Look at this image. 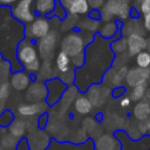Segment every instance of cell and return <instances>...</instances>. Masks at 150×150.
Segmentation results:
<instances>
[{"instance_id": "1", "label": "cell", "mask_w": 150, "mask_h": 150, "mask_svg": "<svg viewBox=\"0 0 150 150\" xmlns=\"http://www.w3.org/2000/svg\"><path fill=\"white\" fill-rule=\"evenodd\" d=\"M16 59L29 73H35L40 69L41 64L39 60V53L30 39H25L20 41L16 49Z\"/></svg>"}, {"instance_id": "2", "label": "cell", "mask_w": 150, "mask_h": 150, "mask_svg": "<svg viewBox=\"0 0 150 150\" xmlns=\"http://www.w3.org/2000/svg\"><path fill=\"white\" fill-rule=\"evenodd\" d=\"M130 7L129 2L124 0H107L101 11V18L105 21L112 19V16H118L120 19H125L129 14Z\"/></svg>"}, {"instance_id": "3", "label": "cell", "mask_w": 150, "mask_h": 150, "mask_svg": "<svg viewBox=\"0 0 150 150\" xmlns=\"http://www.w3.org/2000/svg\"><path fill=\"white\" fill-rule=\"evenodd\" d=\"M33 2L34 0H18L12 8L13 18L26 25L33 22L36 19L33 11Z\"/></svg>"}, {"instance_id": "4", "label": "cell", "mask_w": 150, "mask_h": 150, "mask_svg": "<svg viewBox=\"0 0 150 150\" xmlns=\"http://www.w3.org/2000/svg\"><path fill=\"white\" fill-rule=\"evenodd\" d=\"M83 49H84V40L81 35L76 33L66 35L61 42V52L66 53L69 57L83 53Z\"/></svg>"}, {"instance_id": "5", "label": "cell", "mask_w": 150, "mask_h": 150, "mask_svg": "<svg viewBox=\"0 0 150 150\" xmlns=\"http://www.w3.org/2000/svg\"><path fill=\"white\" fill-rule=\"evenodd\" d=\"M49 33H50V23L43 16L36 18L33 22L27 25V28H26L27 39H30V40L32 39L40 40L46 35H48Z\"/></svg>"}, {"instance_id": "6", "label": "cell", "mask_w": 150, "mask_h": 150, "mask_svg": "<svg viewBox=\"0 0 150 150\" xmlns=\"http://www.w3.org/2000/svg\"><path fill=\"white\" fill-rule=\"evenodd\" d=\"M46 87H47V90H48V95H47L46 100H47L48 104H54L62 96L67 86L60 80L52 79V80H48L46 82Z\"/></svg>"}, {"instance_id": "7", "label": "cell", "mask_w": 150, "mask_h": 150, "mask_svg": "<svg viewBox=\"0 0 150 150\" xmlns=\"http://www.w3.org/2000/svg\"><path fill=\"white\" fill-rule=\"evenodd\" d=\"M56 45V36L54 32H50L48 35L39 40V55L47 60L52 56Z\"/></svg>"}, {"instance_id": "8", "label": "cell", "mask_w": 150, "mask_h": 150, "mask_svg": "<svg viewBox=\"0 0 150 150\" xmlns=\"http://www.w3.org/2000/svg\"><path fill=\"white\" fill-rule=\"evenodd\" d=\"M150 77V70L148 69H142V68H136L127 73L125 81L130 87H136L139 84H145L148 79Z\"/></svg>"}, {"instance_id": "9", "label": "cell", "mask_w": 150, "mask_h": 150, "mask_svg": "<svg viewBox=\"0 0 150 150\" xmlns=\"http://www.w3.org/2000/svg\"><path fill=\"white\" fill-rule=\"evenodd\" d=\"M47 104L45 102H38V103H27L21 104L18 107V112L22 117H33L36 115H42L46 112Z\"/></svg>"}, {"instance_id": "10", "label": "cell", "mask_w": 150, "mask_h": 150, "mask_svg": "<svg viewBox=\"0 0 150 150\" xmlns=\"http://www.w3.org/2000/svg\"><path fill=\"white\" fill-rule=\"evenodd\" d=\"M30 150H45L49 145V137L41 130H35L30 132L27 137Z\"/></svg>"}, {"instance_id": "11", "label": "cell", "mask_w": 150, "mask_h": 150, "mask_svg": "<svg viewBox=\"0 0 150 150\" xmlns=\"http://www.w3.org/2000/svg\"><path fill=\"white\" fill-rule=\"evenodd\" d=\"M47 95H48V90L45 84L34 83L30 87H28L26 98L30 103H38V102H42V100L47 98Z\"/></svg>"}, {"instance_id": "12", "label": "cell", "mask_w": 150, "mask_h": 150, "mask_svg": "<svg viewBox=\"0 0 150 150\" xmlns=\"http://www.w3.org/2000/svg\"><path fill=\"white\" fill-rule=\"evenodd\" d=\"M109 90L105 87H100V86H91L88 90V100L90 101L91 105L94 107H100L102 105L108 96Z\"/></svg>"}, {"instance_id": "13", "label": "cell", "mask_w": 150, "mask_h": 150, "mask_svg": "<svg viewBox=\"0 0 150 150\" xmlns=\"http://www.w3.org/2000/svg\"><path fill=\"white\" fill-rule=\"evenodd\" d=\"M146 40L139 34L128 35L127 38V49L130 55H137L146 48Z\"/></svg>"}, {"instance_id": "14", "label": "cell", "mask_w": 150, "mask_h": 150, "mask_svg": "<svg viewBox=\"0 0 150 150\" xmlns=\"http://www.w3.org/2000/svg\"><path fill=\"white\" fill-rule=\"evenodd\" d=\"M120 143L116 137L111 135H101L96 139V149L95 150H117Z\"/></svg>"}, {"instance_id": "15", "label": "cell", "mask_w": 150, "mask_h": 150, "mask_svg": "<svg viewBox=\"0 0 150 150\" xmlns=\"http://www.w3.org/2000/svg\"><path fill=\"white\" fill-rule=\"evenodd\" d=\"M11 86L15 90H25L29 86V76L25 71H16L11 79Z\"/></svg>"}, {"instance_id": "16", "label": "cell", "mask_w": 150, "mask_h": 150, "mask_svg": "<svg viewBox=\"0 0 150 150\" xmlns=\"http://www.w3.org/2000/svg\"><path fill=\"white\" fill-rule=\"evenodd\" d=\"M132 114L136 120L138 121H145L150 117V103L146 101H139L134 107Z\"/></svg>"}, {"instance_id": "17", "label": "cell", "mask_w": 150, "mask_h": 150, "mask_svg": "<svg viewBox=\"0 0 150 150\" xmlns=\"http://www.w3.org/2000/svg\"><path fill=\"white\" fill-rule=\"evenodd\" d=\"M26 130H27L26 129V122L23 120H21V118L14 120L11 123V125L8 127V132L12 136H14L15 138H18V139L23 138V136L26 134Z\"/></svg>"}, {"instance_id": "18", "label": "cell", "mask_w": 150, "mask_h": 150, "mask_svg": "<svg viewBox=\"0 0 150 150\" xmlns=\"http://www.w3.org/2000/svg\"><path fill=\"white\" fill-rule=\"evenodd\" d=\"M74 109L80 115H88L91 111L93 105H91V103L87 96L81 95L74 101Z\"/></svg>"}, {"instance_id": "19", "label": "cell", "mask_w": 150, "mask_h": 150, "mask_svg": "<svg viewBox=\"0 0 150 150\" xmlns=\"http://www.w3.org/2000/svg\"><path fill=\"white\" fill-rule=\"evenodd\" d=\"M56 0H35V12L41 15L52 14L55 8Z\"/></svg>"}, {"instance_id": "20", "label": "cell", "mask_w": 150, "mask_h": 150, "mask_svg": "<svg viewBox=\"0 0 150 150\" xmlns=\"http://www.w3.org/2000/svg\"><path fill=\"white\" fill-rule=\"evenodd\" d=\"M70 57L63 53V52H60L55 59V67L56 69L59 70L60 74H63V73H67L68 70H70Z\"/></svg>"}, {"instance_id": "21", "label": "cell", "mask_w": 150, "mask_h": 150, "mask_svg": "<svg viewBox=\"0 0 150 150\" xmlns=\"http://www.w3.org/2000/svg\"><path fill=\"white\" fill-rule=\"evenodd\" d=\"M89 5L87 0H75L68 8L73 15H84L89 13Z\"/></svg>"}, {"instance_id": "22", "label": "cell", "mask_w": 150, "mask_h": 150, "mask_svg": "<svg viewBox=\"0 0 150 150\" xmlns=\"http://www.w3.org/2000/svg\"><path fill=\"white\" fill-rule=\"evenodd\" d=\"M19 139L15 138L14 136H12L9 132L7 134H4L1 136V139H0V145L5 149V150H14L16 148V144H18Z\"/></svg>"}, {"instance_id": "23", "label": "cell", "mask_w": 150, "mask_h": 150, "mask_svg": "<svg viewBox=\"0 0 150 150\" xmlns=\"http://www.w3.org/2000/svg\"><path fill=\"white\" fill-rule=\"evenodd\" d=\"M117 23L115 21H108L103 27H101L100 29V34L101 36H103L104 39H110L112 38L116 32H117Z\"/></svg>"}, {"instance_id": "24", "label": "cell", "mask_w": 150, "mask_h": 150, "mask_svg": "<svg viewBox=\"0 0 150 150\" xmlns=\"http://www.w3.org/2000/svg\"><path fill=\"white\" fill-rule=\"evenodd\" d=\"M136 64L138 68L148 69L150 67V52L143 50L136 55Z\"/></svg>"}, {"instance_id": "25", "label": "cell", "mask_w": 150, "mask_h": 150, "mask_svg": "<svg viewBox=\"0 0 150 150\" xmlns=\"http://www.w3.org/2000/svg\"><path fill=\"white\" fill-rule=\"evenodd\" d=\"M145 91H146V86L145 84H139V86H136V87H132L131 89V93H130V100L131 101H135V102H139L144 95H145Z\"/></svg>"}, {"instance_id": "26", "label": "cell", "mask_w": 150, "mask_h": 150, "mask_svg": "<svg viewBox=\"0 0 150 150\" xmlns=\"http://www.w3.org/2000/svg\"><path fill=\"white\" fill-rule=\"evenodd\" d=\"M74 136H75V137L70 138V142H71L73 144H82V143H84V142L88 139V134H87L83 129H79V130L74 134Z\"/></svg>"}, {"instance_id": "27", "label": "cell", "mask_w": 150, "mask_h": 150, "mask_svg": "<svg viewBox=\"0 0 150 150\" xmlns=\"http://www.w3.org/2000/svg\"><path fill=\"white\" fill-rule=\"evenodd\" d=\"M13 121H14V118H13L12 111L6 110V111L2 112L1 116H0V127H2V128H8Z\"/></svg>"}, {"instance_id": "28", "label": "cell", "mask_w": 150, "mask_h": 150, "mask_svg": "<svg viewBox=\"0 0 150 150\" xmlns=\"http://www.w3.org/2000/svg\"><path fill=\"white\" fill-rule=\"evenodd\" d=\"M74 77H75V75H74V71L70 69V70H68L67 73H63V74H60V81H62L66 86L67 84H70V83H73V81H74Z\"/></svg>"}, {"instance_id": "29", "label": "cell", "mask_w": 150, "mask_h": 150, "mask_svg": "<svg viewBox=\"0 0 150 150\" xmlns=\"http://www.w3.org/2000/svg\"><path fill=\"white\" fill-rule=\"evenodd\" d=\"M138 12L144 16L146 14H150V0H142L138 5Z\"/></svg>"}, {"instance_id": "30", "label": "cell", "mask_w": 150, "mask_h": 150, "mask_svg": "<svg viewBox=\"0 0 150 150\" xmlns=\"http://www.w3.org/2000/svg\"><path fill=\"white\" fill-rule=\"evenodd\" d=\"M111 49L115 52H123L127 49V39L125 40H117L111 45Z\"/></svg>"}, {"instance_id": "31", "label": "cell", "mask_w": 150, "mask_h": 150, "mask_svg": "<svg viewBox=\"0 0 150 150\" xmlns=\"http://www.w3.org/2000/svg\"><path fill=\"white\" fill-rule=\"evenodd\" d=\"M83 28L86 30H96L98 28V21L93 20V19H89V20H87V21L83 22Z\"/></svg>"}, {"instance_id": "32", "label": "cell", "mask_w": 150, "mask_h": 150, "mask_svg": "<svg viewBox=\"0 0 150 150\" xmlns=\"http://www.w3.org/2000/svg\"><path fill=\"white\" fill-rule=\"evenodd\" d=\"M84 62V53H81L76 56H73L70 57V63L74 66V67H81Z\"/></svg>"}, {"instance_id": "33", "label": "cell", "mask_w": 150, "mask_h": 150, "mask_svg": "<svg viewBox=\"0 0 150 150\" xmlns=\"http://www.w3.org/2000/svg\"><path fill=\"white\" fill-rule=\"evenodd\" d=\"M38 121H35V120H33V117H30V118H28V121H26V129L29 131V132H33V131H35L36 130V128H38Z\"/></svg>"}, {"instance_id": "34", "label": "cell", "mask_w": 150, "mask_h": 150, "mask_svg": "<svg viewBox=\"0 0 150 150\" xmlns=\"http://www.w3.org/2000/svg\"><path fill=\"white\" fill-rule=\"evenodd\" d=\"M15 150H30L27 138H21V139H19Z\"/></svg>"}, {"instance_id": "35", "label": "cell", "mask_w": 150, "mask_h": 150, "mask_svg": "<svg viewBox=\"0 0 150 150\" xmlns=\"http://www.w3.org/2000/svg\"><path fill=\"white\" fill-rule=\"evenodd\" d=\"M87 1H88L89 7H93L94 9H98L104 6L107 0H87Z\"/></svg>"}, {"instance_id": "36", "label": "cell", "mask_w": 150, "mask_h": 150, "mask_svg": "<svg viewBox=\"0 0 150 150\" xmlns=\"http://www.w3.org/2000/svg\"><path fill=\"white\" fill-rule=\"evenodd\" d=\"M47 122H48V114H42V115H40V117H39V120H38V124H39V127L41 128V129H43V128H46L47 127Z\"/></svg>"}, {"instance_id": "37", "label": "cell", "mask_w": 150, "mask_h": 150, "mask_svg": "<svg viewBox=\"0 0 150 150\" xmlns=\"http://www.w3.org/2000/svg\"><path fill=\"white\" fill-rule=\"evenodd\" d=\"M130 103H131V100H130V97H128V96L122 97L121 101H120V105H121L122 108H128V107L130 105Z\"/></svg>"}, {"instance_id": "38", "label": "cell", "mask_w": 150, "mask_h": 150, "mask_svg": "<svg viewBox=\"0 0 150 150\" xmlns=\"http://www.w3.org/2000/svg\"><path fill=\"white\" fill-rule=\"evenodd\" d=\"M89 15H90V19H93V20H98V19H101V12L98 11V9H94L93 12H90L89 13Z\"/></svg>"}, {"instance_id": "39", "label": "cell", "mask_w": 150, "mask_h": 150, "mask_svg": "<svg viewBox=\"0 0 150 150\" xmlns=\"http://www.w3.org/2000/svg\"><path fill=\"white\" fill-rule=\"evenodd\" d=\"M143 25L146 30H150V14H146L143 16Z\"/></svg>"}, {"instance_id": "40", "label": "cell", "mask_w": 150, "mask_h": 150, "mask_svg": "<svg viewBox=\"0 0 150 150\" xmlns=\"http://www.w3.org/2000/svg\"><path fill=\"white\" fill-rule=\"evenodd\" d=\"M75 0H59V2H60V5L63 7V9L66 11V9H68L69 8V6L74 2Z\"/></svg>"}, {"instance_id": "41", "label": "cell", "mask_w": 150, "mask_h": 150, "mask_svg": "<svg viewBox=\"0 0 150 150\" xmlns=\"http://www.w3.org/2000/svg\"><path fill=\"white\" fill-rule=\"evenodd\" d=\"M123 93H124V88H122V87H118V88L114 89V91H112V95H114L115 97H118V96H121Z\"/></svg>"}, {"instance_id": "42", "label": "cell", "mask_w": 150, "mask_h": 150, "mask_svg": "<svg viewBox=\"0 0 150 150\" xmlns=\"http://www.w3.org/2000/svg\"><path fill=\"white\" fill-rule=\"evenodd\" d=\"M18 0H0V5H14Z\"/></svg>"}, {"instance_id": "43", "label": "cell", "mask_w": 150, "mask_h": 150, "mask_svg": "<svg viewBox=\"0 0 150 150\" xmlns=\"http://www.w3.org/2000/svg\"><path fill=\"white\" fill-rule=\"evenodd\" d=\"M145 127H146V134L150 136V117L145 120Z\"/></svg>"}, {"instance_id": "44", "label": "cell", "mask_w": 150, "mask_h": 150, "mask_svg": "<svg viewBox=\"0 0 150 150\" xmlns=\"http://www.w3.org/2000/svg\"><path fill=\"white\" fill-rule=\"evenodd\" d=\"M144 97H145V101L150 103V89H148V90L145 91V95H144Z\"/></svg>"}, {"instance_id": "45", "label": "cell", "mask_w": 150, "mask_h": 150, "mask_svg": "<svg viewBox=\"0 0 150 150\" xmlns=\"http://www.w3.org/2000/svg\"><path fill=\"white\" fill-rule=\"evenodd\" d=\"M0 150H5V149H4V148H2L1 145H0Z\"/></svg>"}]
</instances>
